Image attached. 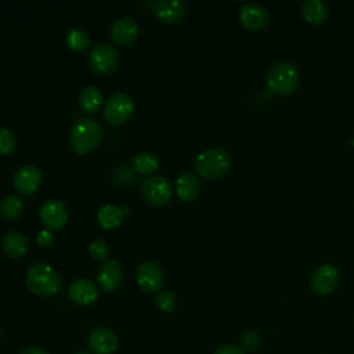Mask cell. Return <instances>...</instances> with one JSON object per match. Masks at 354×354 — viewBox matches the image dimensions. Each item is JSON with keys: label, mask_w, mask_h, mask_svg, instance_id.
<instances>
[{"label": "cell", "mask_w": 354, "mask_h": 354, "mask_svg": "<svg viewBox=\"0 0 354 354\" xmlns=\"http://www.w3.org/2000/svg\"><path fill=\"white\" fill-rule=\"evenodd\" d=\"M26 286L37 296L50 297L59 290L61 279L51 266L36 263L26 271Z\"/></svg>", "instance_id": "6da1fadb"}, {"label": "cell", "mask_w": 354, "mask_h": 354, "mask_svg": "<svg viewBox=\"0 0 354 354\" xmlns=\"http://www.w3.org/2000/svg\"><path fill=\"white\" fill-rule=\"evenodd\" d=\"M102 127L101 124L91 119L83 118L79 119L71 129L69 140L73 151L79 155H84L93 151L101 141Z\"/></svg>", "instance_id": "7a4b0ae2"}, {"label": "cell", "mask_w": 354, "mask_h": 354, "mask_svg": "<svg viewBox=\"0 0 354 354\" xmlns=\"http://www.w3.org/2000/svg\"><path fill=\"white\" fill-rule=\"evenodd\" d=\"M231 166V156L221 148H210L198 153L194 159V167L201 177H221Z\"/></svg>", "instance_id": "3957f363"}, {"label": "cell", "mask_w": 354, "mask_h": 354, "mask_svg": "<svg viewBox=\"0 0 354 354\" xmlns=\"http://www.w3.org/2000/svg\"><path fill=\"white\" fill-rule=\"evenodd\" d=\"M268 87L278 94L292 93L299 84V72L289 61H278L271 65L267 73Z\"/></svg>", "instance_id": "277c9868"}, {"label": "cell", "mask_w": 354, "mask_h": 354, "mask_svg": "<svg viewBox=\"0 0 354 354\" xmlns=\"http://www.w3.org/2000/svg\"><path fill=\"white\" fill-rule=\"evenodd\" d=\"M134 111V101L127 93H113L104 104L102 115L111 124L124 123Z\"/></svg>", "instance_id": "5b68a950"}, {"label": "cell", "mask_w": 354, "mask_h": 354, "mask_svg": "<svg viewBox=\"0 0 354 354\" xmlns=\"http://www.w3.org/2000/svg\"><path fill=\"white\" fill-rule=\"evenodd\" d=\"M140 192L148 203L160 206L170 201L171 184L162 176H149L142 180Z\"/></svg>", "instance_id": "8992f818"}, {"label": "cell", "mask_w": 354, "mask_h": 354, "mask_svg": "<svg viewBox=\"0 0 354 354\" xmlns=\"http://www.w3.org/2000/svg\"><path fill=\"white\" fill-rule=\"evenodd\" d=\"M119 61V54L116 48L106 43L95 44L88 54V64L90 68L100 75L111 73Z\"/></svg>", "instance_id": "52a82bcc"}, {"label": "cell", "mask_w": 354, "mask_h": 354, "mask_svg": "<svg viewBox=\"0 0 354 354\" xmlns=\"http://www.w3.org/2000/svg\"><path fill=\"white\" fill-rule=\"evenodd\" d=\"M39 217L47 230L53 231L62 228L66 224L69 214L64 202L58 199H48L40 206Z\"/></svg>", "instance_id": "ba28073f"}, {"label": "cell", "mask_w": 354, "mask_h": 354, "mask_svg": "<svg viewBox=\"0 0 354 354\" xmlns=\"http://www.w3.org/2000/svg\"><path fill=\"white\" fill-rule=\"evenodd\" d=\"M148 4L152 14L165 24L180 22L187 14V4L181 0H155Z\"/></svg>", "instance_id": "9c48e42d"}, {"label": "cell", "mask_w": 354, "mask_h": 354, "mask_svg": "<svg viewBox=\"0 0 354 354\" xmlns=\"http://www.w3.org/2000/svg\"><path fill=\"white\" fill-rule=\"evenodd\" d=\"M339 282V270L332 264H321L310 277V285L319 295H329Z\"/></svg>", "instance_id": "30bf717a"}, {"label": "cell", "mask_w": 354, "mask_h": 354, "mask_svg": "<svg viewBox=\"0 0 354 354\" xmlns=\"http://www.w3.org/2000/svg\"><path fill=\"white\" fill-rule=\"evenodd\" d=\"M136 279L138 286L145 292H158L163 283V274L160 267L155 261H144L136 271Z\"/></svg>", "instance_id": "8fae6325"}, {"label": "cell", "mask_w": 354, "mask_h": 354, "mask_svg": "<svg viewBox=\"0 0 354 354\" xmlns=\"http://www.w3.org/2000/svg\"><path fill=\"white\" fill-rule=\"evenodd\" d=\"M41 177V170L36 165H24L14 173L12 184L18 192L28 195L37 189Z\"/></svg>", "instance_id": "7c38bea8"}, {"label": "cell", "mask_w": 354, "mask_h": 354, "mask_svg": "<svg viewBox=\"0 0 354 354\" xmlns=\"http://www.w3.org/2000/svg\"><path fill=\"white\" fill-rule=\"evenodd\" d=\"M140 33V26L136 19L130 17H122L112 22L111 25V37L116 44L127 46L133 43Z\"/></svg>", "instance_id": "4fadbf2b"}, {"label": "cell", "mask_w": 354, "mask_h": 354, "mask_svg": "<svg viewBox=\"0 0 354 354\" xmlns=\"http://www.w3.org/2000/svg\"><path fill=\"white\" fill-rule=\"evenodd\" d=\"M69 297L76 304L88 306L98 299V288L88 278H77L69 286Z\"/></svg>", "instance_id": "5bb4252c"}, {"label": "cell", "mask_w": 354, "mask_h": 354, "mask_svg": "<svg viewBox=\"0 0 354 354\" xmlns=\"http://www.w3.org/2000/svg\"><path fill=\"white\" fill-rule=\"evenodd\" d=\"M87 343L95 354H112L118 348L116 335L106 328H97L91 330Z\"/></svg>", "instance_id": "9a60e30c"}, {"label": "cell", "mask_w": 354, "mask_h": 354, "mask_svg": "<svg viewBox=\"0 0 354 354\" xmlns=\"http://www.w3.org/2000/svg\"><path fill=\"white\" fill-rule=\"evenodd\" d=\"M123 279L122 267L116 260H106L100 267L97 274V282L105 292L116 290Z\"/></svg>", "instance_id": "2e32d148"}, {"label": "cell", "mask_w": 354, "mask_h": 354, "mask_svg": "<svg viewBox=\"0 0 354 354\" xmlns=\"http://www.w3.org/2000/svg\"><path fill=\"white\" fill-rule=\"evenodd\" d=\"M239 21L249 29H259L267 24L268 11L259 3H246L239 10Z\"/></svg>", "instance_id": "e0dca14e"}, {"label": "cell", "mask_w": 354, "mask_h": 354, "mask_svg": "<svg viewBox=\"0 0 354 354\" xmlns=\"http://www.w3.org/2000/svg\"><path fill=\"white\" fill-rule=\"evenodd\" d=\"M199 188H201L199 178L191 171H185L180 174L176 180V194L184 202L194 201L199 194Z\"/></svg>", "instance_id": "ac0fdd59"}, {"label": "cell", "mask_w": 354, "mask_h": 354, "mask_svg": "<svg viewBox=\"0 0 354 354\" xmlns=\"http://www.w3.org/2000/svg\"><path fill=\"white\" fill-rule=\"evenodd\" d=\"M28 238L21 231H10L3 238V249L11 259H21L28 252Z\"/></svg>", "instance_id": "d6986e66"}, {"label": "cell", "mask_w": 354, "mask_h": 354, "mask_svg": "<svg viewBox=\"0 0 354 354\" xmlns=\"http://www.w3.org/2000/svg\"><path fill=\"white\" fill-rule=\"evenodd\" d=\"M123 218V210L112 203L102 205L97 212V221L105 230L116 228Z\"/></svg>", "instance_id": "ffe728a7"}, {"label": "cell", "mask_w": 354, "mask_h": 354, "mask_svg": "<svg viewBox=\"0 0 354 354\" xmlns=\"http://www.w3.org/2000/svg\"><path fill=\"white\" fill-rule=\"evenodd\" d=\"M104 102L101 90L95 86H86L79 94V105L84 112L94 113Z\"/></svg>", "instance_id": "44dd1931"}, {"label": "cell", "mask_w": 354, "mask_h": 354, "mask_svg": "<svg viewBox=\"0 0 354 354\" xmlns=\"http://www.w3.org/2000/svg\"><path fill=\"white\" fill-rule=\"evenodd\" d=\"M300 11L304 19L311 24H321L328 17V7L322 0H304Z\"/></svg>", "instance_id": "7402d4cb"}, {"label": "cell", "mask_w": 354, "mask_h": 354, "mask_svg": "<svg viewBox=\"0 0 354 354\" xmlns=\"http://www.w3.org/2000/svg\"><path fill=\"white\" fill-rule=\"evenodd\" d=\"M133 167L141 174H151L159 167V159L152 152H140L133 158Z\"/></svg>", "instance_id": "603a6c76"}, {"label": "cell", "mask_w": 354, "mask_h": 354, "mask_svg": "<svg viewBox=\"0 0 354 354\" xmlns=\"http://www.w3.org/2000/svg\"><path fill=\"white\" fill-rule=\"evenodd\" d=\"M24 210V202L18 195H6L0 202V214L4 218H15Z\"/></svg>", "instance_id": "cb8c5ba5"}, {"label": "cell", "mask_w": 354, "mask_h": 354, "mask_svg": "<svg viewBox=\"0 0 354 354\" xmlns=\"http://www.w3.org/2000/svg\"><path fill=\"white\" fill-rule=\"evenodd\" d=\"M65 40H66L68 47L75 51H83V50L88 48V46H90L88 33L80 28H72L71 30H68Z\"/></svg>", "instance_id": "d4e9b609"}, {"label": "cell", "mask_w": 354, "mask_h": 354, "mask_svg": "<svg viewBox=\"0 0 354 354\" xmlns=\"http://www.w3.org/2000/svg\"><path fill=\"white\" fill-rule=\"evenodd\" d=\"M17 147V138L14 133L6 127H0V155L11 153Z\"/></svg>", "instance_id": "484cf974"}, {"label": "cell", "mask_w": 354, "mask_h": 354, "mask_svg": "<svg viewBox=\"0 0 354 354\" xmlns=\"http://www.w3.org/2000/svg\"><path fill=\"white\" fill-rule=\"evenodd\" d=\"M88 252L93 259H95L98 261H106V257L109 254V248L105 241L94 239L88 246Z\"/></svg>", "instance_id": "4316f807"}, {"label": "cell", "mask_w": 354, "mask_h": 354, "mask_svg": "<svg viewBox=\"0 0 354 354\" xmlns=\"http://www.w3.org/2000/svg\"><path fill=\"white\" fill-rule=\"evenodd\" d=\"M156 306L162 311L170 313L176 307V296L170 290H160L156 296Z\"/></svg>", "instance_id": "83f0119b"}, {"label": "cell", "mask_w": 354, "mask_h": 354, "mask_svg": "<svg viewBox=\"0 0 354 354\" xmlns=\"http://www.w3.org/2000/svg\"><path fill=\"white\" fill-rule=\"evenodd\" d=\"M241 343H242V347L246 350H256L259 347L260 337H259L257 332L248 330L241 336Z\"/></svg>", "instance_id": "f1b7e54d"}, {"label": "cell", "mask_w": 354, "mask_h": 354, "mask_svg": "<svg viewBox=\"0 0 354 354\" xmlns=\"http://www.w3.org/2000/svg\"><path fill=\"white\" fill-rule=\"evenodd\" d=\"M36 242L40 245V246H48L51 245L53 242V234L50 230L44 228V230H40L37 234H36Z\"/></svg>", "instance_id": "f546056e"}, {"label": "cell", "mask_w": 354, "mask_h": 354, "mask_svg": "<svg viewBox=\"0 0 354 354\" xmlns=\"http://www.w3.org/2000/svg\"><path fill=\"white\" fill-rule=\"evenodd\" d=\"M214 354H243V350L236 346H221L214 351Z\"/></svg>", "instance_id": "4dcf8cb0"}, {"label": "cell", "mask_w": 354, "mask_h": 354, "mask_svg": "<svg viewBox=\"0 0 354 354\" xmlns=\"http://www.w3.org/2000/svg\"><path fill=\"white\" fill-rule=\"evenodd\" d=\"M19 354H48V353L39 347H25Z\"/></svg>", "instance_id": "1f68e13d"}, {"label": "cell", "mask_w": 354, "mask_h": 354, "mask_svg": "<svg viewBox=\"0 0 354 354\" xmlns=\"http://www.w3.org/2000/svg\"><path fill=\"white\" fill-rule=\"evenodd\" d=\"M76 354H90V353H87V351H79V353H76Z\"/></svg>", "instance_id": "d6a6232c"}, {"label": "cell", "mask_w": 354, "mask_h": 354, "mask_svg": "<svg viewBox=\"0 0 354 354\" xmlns=\"http://www.w3.org/2000/svg\"><path fill=\"white\" fill-rule=\"evenodd\" d=\"M0 337H1V330H0Z\"/></svg>", "instance_id": "836d02e7"}]
</instances>
